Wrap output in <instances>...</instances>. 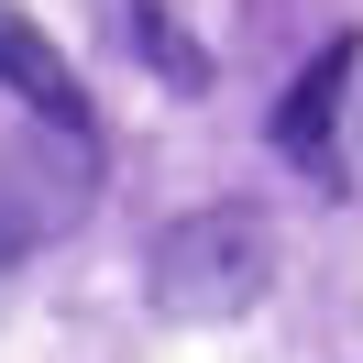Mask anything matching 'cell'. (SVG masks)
<instances>
[{"label": "cell", "instance_id": "obj_1", "mask_svg": "<svg viewBox=\"0 0 363 363\" xmlns=\"http://www.w3.org/2000/svg\"><path fill=\"white\" fill-rule=\"evenodd\" d=\"M143 286H155V308H165V319H187V330H220V319H242L253 297L275 286V231H264V209H242V199L187 209V220L155 242Z\"/></svg>", "mask_w": 363, "mask_h": 363}, {"label": "cell", "instance_id": "obj_2", "mask_svg": "<svg viewBox=\"0 0 363 363\" xmlns=\"http://www.w3.org/2000/svg\"><path fill=\"white\" fill-rule=\"evenodd\" d=\"M89 187H99V165H89V143H77V133L23 143V155L0 165V264H23L33 242H55V231L89 209Z\"/></svg>", "mask_w": 363, "mask_h": 363}, {"label": "cell", "instance_id": "obj_3", "mask_svg": "<svg viewBox=\"0 0 363 363\" xmlns=\"http://www.w3.org/2000/svg\"><path fill=\"white\" fill-rule=\"evenodd\" d=\"M0 99H23V111L45 121V133H77V143H89V99H77L67 55H55L45 33H33L23 11H11V0H0Z\"/></svg>", "mask_w": 363, "mask_h": 363}, {"label": "cell", "instance_id": "obj_4", "mask_svg": "<svg viewBox=\"0 0 363 363\" xmlns=\"http://www.w3.org/2000/svg\"><path fill=\"white\" fill-rule=\"evenodd\" d=\"M352 67H363V33H330V45L308 55V77L275 99V155L319 165V143H330V121H341V89H352Z\"/></svg>", "mask_w": 363, "mask_h": 363}]
</instances>
